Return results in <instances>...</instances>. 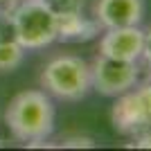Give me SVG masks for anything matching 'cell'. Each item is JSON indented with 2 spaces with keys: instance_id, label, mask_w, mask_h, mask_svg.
Segmentation results:
<instances>
[{
  "instance_id": "cell-4",
  "label": "cell",
  "mask_w": 151,
  "mask_h": 151,
  "mask_svg": "<svg viewBox=\"0 0 151 151\" xmlns=\"http://www.w3.org/2000/svg\"><path fill=\"white\" fill-rule=\"evenodd\" d=\"M113 129L122 135H140L151 129V79L138 81L131 90L115 97L111 108Z\"/></svg>"
},
{
  "instance_id": "cell-5",
  "label": "cell",
  "mask_w": 151,
  "mask_h": 151,
  "mask_svg": "<svg viewBox=\"0 0 151 151\" xmlns=\"http://www.w3.org/2000/svg\"><path fill=\"white\" fill-rule=\"evenodd\" d=\"M90 65V90L104 97H120L140 81L138 61H120L104 54H97Z\"/></svg>"
},
{
  "instance_id": "cell-11",
  "label": "cell",
  "mask_w": 151,
  "mask_h": 151,
  "mask_svg": "<svg viewBox=\"0 0 151 151\" xmlns=\"http://www.w3.org/2000/svg\"><path fill=\"white\" fill-rule=\"evenodd\" d=\"M61 147H75V149L83 147V149H93L95 140L88 138V135H68V138L61 140Z\"/></svg>"
},
{
  "instance_id": "cell-12",
  "label": "cell",
  "mask_w": 151,
  "mask_h": 151,
  "mask_svg": "<svg viewBox=\"0 0 151 151\" xmlns=\"http://www.w3.org/2000/svg\"><path fill=\"white\" fill-rule=\"evenodd\" d=\"M142 59H145L147 68H149V75H151V27L145 29V50H142Z\"/></svg>"
},
{
  "instance_id": "cell-6",
  "label": "cell",
  "mask_w": 151,
  "mask_h": 151,
  "mask_svg": "<svg viewBox=\"0 0 151 151\" xmlns=\"http://www.w3.org/2000/svg\"><path fill=\"white\" fill-rule=\"evenodd\" d=\"M145 50V29L140 25L111 27L99 38V54L120 61H140Z\"/></svg>"
},
{
  "instance_id": "cell-15",
  "label": "cell",
  "mask_w": 151,
  "mask_h": 151,
  "mask_svg": "<svg viewBox=\"0 0 151 151\" xmlns=\"http://www.w3.org/2000/svg\"><path fill=\"white\" fill-rule=\"evenodd\" d=\"M0 12H2V9H0Z\"/></svg>"
},
{
  "instance_id": "cell-8",
  "label": "cell",
  "mask_w": 151,
  "mask_h": 151,
  "mask_svg": "<svg viewBox=\"0 0 151 151\" xmlns=\"http://www.w3.org/2000/svg\"><path fill=\"white\" fill-rule=\"evenodd\" d=\"M101 27L97 25L95 18L83 16L81 12H70V14H59L57 16V41L65 43H86L90 38L99 34Z\"/></svg>"
},
{
  "instance_id": "cell-14",
  "label": "cell",
  "mask_w": 151,
  "mask_h": 151,
  "mask_svg": "<svg viewBox=\"0 0 151 151\" xmlns=\"http://www.w3.org/2000/svg\"><path fill=\"white\" fill-rule=\"evenodd\" d=\"M18 2H23V0H0V9H12V7H16Z\"/></svg>"
},
{
  "instance_id": "cell-10",
  "label": "cell",
  "mask_w": 151,
  "mask_h": 151,
  "mask_svg": "<svg viewBox=\"0 0 151 151\" xmlns=\"http://www.w3.org/2000/svg\"><path fill=\"white\" fill-rule=\"evenodd\" d=\"M52 12L57 14H70V12H81L86 0H43Z\"/></svg>"
},
{
  "instance_id": "cell-7",
  "label": "cell",
  "mask_w": 151,
  "mask_h": 151,
  "mask_svg": "<svg viewBox=\"0 0 151 151\" xmlns=\"http://www.w3.org/2000/svg\"><path fill=\"white\" fill-rule=\"evenodd\" d=\"M93 18L101 29L142 25L145 0H97L93 7Z\"/></svg>"
},
{
  "instance_id": "cell-9",
  "label": "cell",
  "mask_w": 151,
  "mask_h": 151,
  "mask_svg": "<svg viewBox=\"0 0 151 151\" xmlns=\"http://www.w3.org/2000/svg\"><path fill=\"white\" fill-rule=\"evenodd\" d=\"M25 59V47L16 38H0V72H14Z\"/></svg>"
},
{
  "instance_id": "cell-1",
  "label": "cell",
  "mask_w": 151,
  "mask_h": 151,
  "mask_svg": "<svg viewBox=\"0 0 151 151\" xmlns=\"http://www.w3.org/2000/svg\"><path fill=\"white\" fill-rule=\"evenodd\" d=\"M54 104L45 90L29 88L14 95L5 111V124L12 135L25 145L47 140L54 133Z\"/></svg>"
},
{
  "instance_id": "cell-13",
  "label": "cell",
  "mask_w": 151,
  "mask_h": 151,
  "mask_svg": "<svg viewBox=\"0 0 151 151\" xmlns=\"http://www.w3.org/2000/svg\"><path fill=\"white\" fill-rule=\"evenodd\" d=\"M133 147H138V149H151V129L145 131V133H140V135H135Z\"/></svg>"
},
{
  "instance_id": "cell-3",
  "label": "cell",
  "mask_w": 151,
  "mask_h": 151,
  "mask_svg": "<svg viewBox=\"0 0 151 151\" xmlns=\"http://www.w3.org/2000/svg\"><path fill=\"white\" fill-rule=\"evenodd\" d=\"M41 86L50 97L79 101L90 93V65L77 54H61L45 63Z\"/></svg>"
},
{
  "instance_id": "cell-2",
  "label": "cell",
  "mask_w": 151,
  "mask_h": 151,
  "mask_svg": "<svg viewBox=\"0 0 151 151\" xmlns=\"http://www.w3.org/2000/svg\"><path fill=\"white\" fill-rule=\"evenodd\" d=\"M14 27V36L27 50H43L57 41V14L43 0H23L5 9Z\"/></svg>"
}]
</instances>
